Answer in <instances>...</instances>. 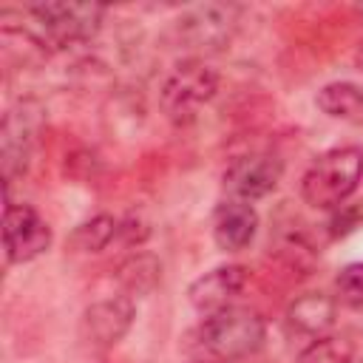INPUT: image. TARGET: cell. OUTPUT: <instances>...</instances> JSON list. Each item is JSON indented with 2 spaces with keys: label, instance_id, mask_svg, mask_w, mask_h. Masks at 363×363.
I'll return each mask as SVG.
<instances>
[{
  "label": "cell",
  "instance_id": "1",
  "mask_svg": "<svg viewBox=\"0 0 363 363\" xmlns=\"http://www.w3.org/2000/svg\"><path fill=\"white\" fill-rule=\"evenodd\" d=\"M105 14L108 9L102 3H37L23 9V17L28 20L26 28L48 54L91 43L102 28Z\"/></svg>",
  "mask_w": 363,
  "mask_h": 363
},
{
  "label": "cell",
  "instance_id": "2",
  "mask_svg": "<svg viewBox=\"0 0 363 363\" xmlns=\"http://www.w3.org/2000/svg\"><path fill=\"white\" fill-rule=\"evenodd\" d=\"M363 182V147L340 145L320 153L301 179V196L309 207L337 210Z\"/></svg>",
  "mask_w": 363,
  "mask_h": 363
},
{
  "label": "cell",
  "instance_id": "3",
  "mask_svg": "<svg viewBox=\"0 0 363 363\" xmlns=\"http://www.w3.org/2000/svg\"><path fill=\"white\" fill-rule=\"evenodd\" d=\"M196 340L204 354L216 360H241L255 354L267 340V323L255 309L247 306H227L216 315H207L199 329Z\"/></svg>",
  "mask_w": 363,
  "mask_h": 363
},
{
  "label": "cell",
  "instance_id": "4",
  "mask_svg": "<svg viewBox=\"0 0 363 363\" xmlns=\"http://www.w3.org/2000/svg\"><path fill=\"white\" fill-rule=\"evenodd\" d=\"M238 14L241 9L233 3H218V0L193 3L182 9L173 31H176L179 45L187 48L196 60H201L207 54L224 51L233 43L235 28H238Z\"/></svg>",
  "mask_w": 363,
  "mask_h": 363
},
{
  "label": "cell",
  "instance_id": "5",
  "mask_svg": "<svg viewBox=\"0 0 363 363\" xmlns=\"http://www.w3.org/2000/svg\"><path fill=\"white\" fill-rule=\"evenodd\" d=\"M218 91V74L196 57L182 60L159 88V105L173 122H187Z\"/></svg>",
  "mask_w": 363,
  "mask_h": 363
},
{
  "label": "cell",
  "instance_id": "6",
  "mask_svg": "<svg viewBox=\"0 0 363 363\" xmlns=\"http://www.w3.org/2000/svg\"><path fill=\"white\" fill-rule=\"evenodd\" d=\"M40 130H43L40 102L23 99L6 111L3 125H0V167H3L6 193L14 184V179L26 176V170L31 164V153L40 139Z\"/></svg>",
  "mask_w": 363,
  "mask_h": 363
},
{
  "label": "cell",
  "instance_id": "7",
  "mask_svg": "<svg viewBox=\"0 0 363 363\" xmlns=\"http://www.w3.org/2000/svg\"><path fill=\"white\" fill-rule=\"evenodd\" d=\"M51 247L48 221L26 201L6 199L3 210V250L9 264H28Z\"/></svg>",
  "mask_w": 363,
  "mask_h": 363
},
{
  "label": "cell",
  "instance_id": "8",
  "mask_svg": "<svg viewBox=\"0 0 363 363\" xmlns=\"http://www.w3.org/2000/svg\"><path fill=\"white\" fill-rule=\"evenodd\" d=\"M284 179V162L281 156L269 150H255L233 159L221 176L227 199H241V201H255L269 196Z\"/></svg>",
  "mask_w": 363,
  "mask_h": 363
},
{
  "label": "cell",
  "instance_id": "9",
  "mask_svg": "<svg viewBox=\"0 0 363 363\" xmlns=\"http://www.w3.org/2000/svg\"><path fill=\"white\" fill-rule=\"evenodd\" d=\"M136 303L128 295H113L91 303L79 318V340L88 349L111 352L133 326Z\"/></svg>",
  "mask_w": 363,
  "mask_h": 363
},
{
  "label": "cell",
  "instance_id": "10",
  "mask_svg": "<svg viewBox=\"0 0 363 363\" xmlns=\"http://www.w3.org/2000/svg\"><path fill=\"white\" fill-rule=\"evenodd\" d=\"M247 267L241 264H224L216 267L204 275H199L190 286H187V301L199 315H216L227 306H233V301L241 295V289L247 286Z\"/></svg>",
  "mask_w": 363,
  "mask_h": 363
},
{
  "label": "cell",
  "instance_id": "11",
  "mask_svg": "<svg viewBox=\"0 0 363 363\" xmlns=\"http://www.w3.org/2000/svg\"><path fill=\"white\" fill-rule=\"evenodd\" d=\"M335 320H337V301L329 292H303L286 306L284 315L286 332L309 343L323 335H332Z\"/></svg>",
  "mask_w": 363,
  "mask_h": 363
},
{
  "label": "cell",
  "instance_id": "12",
  "mask_svg": "<svg viewBox=\"0 0 363 363\" xmlns=\"http://www.w3.org/2000/svg\"><path fill=\"white\" fill-rule=\"evenodd\" d=\"M258 233V213L252 201L224 199L213 213V241L224 252H241Z\"/></svg>",
  "mask_w": 363,
  "mask_h": 363
},
{
  "label": "cell",
  "instance_id": "13",
  "mask_svg": "<svg viewBox=\"0 0 363 363\" xmlns=\"http://www.w3.org/2000/svg\"><path fill=\"white\" fill-rule=\"evenodd\" d=\"M162 281V261L153 252H133L116 267V284L122 295L142 298L150 295Z\"/></svg>",
  "mask_w": 363,
  "mask_h": 363
},
{
  "label": "cell",
  "instance_id": "14",
  "mask_svg": "<svg viewBox=\"0 0 363 363\" xmlns=\"http://www.w3.org/2000/svg\"><path fill=\"white\" fill-rule=\"evenodd\" d=\"M315 105L332 116V119H343V122H363V88L354 82H329L318 91Z\"/></svg>",
  "mask_w": 363,
  "mask_h": 363
},
{
  "label": "cell",
  "instance_id": "15",
  "mask_svg": "<svg viewBox=\"0 0 363 363\" xmlns=\"http://www.w3.org/2000/svg\"><path fill=\"white\" fill-rule=\"evenodd\" d=\"M113 238H119V218L108 216V213H96L88 221L77 224L68 244L74 252H102Z\"/></svg>",
  "mask_w": 363,
  "mask_h": 363
},
{
  "label": "cell",
  "instance_id": "16",
  "mask_svg": "<svg viewBox=\"0 0 363 363\" xmlns=\"http://www.w3.org/2000/svg\"><path fill=\"white\" fill-rule=\"evenodd\" d=\"M354 340L349 335H323L306 343L295 363H354Z\"/></svg>",
  "mask_w": 363,
  "mask_h": 363
},
{
  "label": "cell",
  "instance_id": "17",
  "mask_svg": "<svg viewBox=\"0 0 363 363\" xmlns=\"http://www.w3.org/2000/svg\"><path fill=\"white\" fill-rule=\"evenodd\" d=\"M335 301L346 309H363V261H352L335 275Z\"/></svg>",
  "mask_w": 363,
  "mask_h": 363
},
{
  "label": "cell",
  "instance_id": "18",
  "mask_svg": "<svg viewBox=\"0 0 363 363\" xmlns=\"http://www.w3.org/2000/svg\"><path fill=\"white\" fill-rule=\"evenodd\" d=\"M147 224L139 218V216H128V218H122L119 221V241L125 244V247H136V244H142L145 238H147Z\"/></svg>",
  "mask_w": 363,
  "mask_h": 363
},
{
  "label": "cell",
  "instance_id": "19",
  "mask_svg": "<svg viewBox=\"0 0 363 363\" xmlns=\"http://www.w3.org/2000/svg\"><path fill=\"white\" fill-rule=\"evenodd\" d=\"M354 65H357V71L363 74V43H360V48H357V54H354Z\"/></svg>",
  "mask_w": 363,
  "mask_h": 363
},
{
  "label": "cell",
  "instance_id": "20",
  "mask_svg": "<svg viewBox=\"0 0 363 363\" xmlns=\"http://www.w3.org/2000/svg\"><path fill=\"white\" fill-rule=\"evenodd\" d=\"M357 11H360V17H363V6H360V9H357Z\"/></svg>",
  "mask_w": 363,
  "mask_h": 363
},
{
  "label": "cell",
  "instance_id": "21",
  "mask_svg": "<svg viewBox=\"0 0 363 363\" xmlns=\"http://www.w3.org/2000/svg\"><path fill=\"white\" fill-rule=\"evenodd\" d=\"M102 363H116V360H102Z\"/></svg>",
  "mask_w": 363,
  "mask_h": 363
}]
</instances>
